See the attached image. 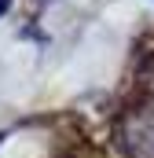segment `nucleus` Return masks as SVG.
Here are the masks:
<instances>
[{"instance_id": "1", "label": "nucleus", "mask_w": 154, "mask_h": 158, "mask_svg": "<svg viewBox=\"0 0 154 158\" xmlns=\"http://www.w3.org/2000/svg\"><path fill=\"white\" fill-rule=\"evenodd\" d=\"M121 147L128 158H154V107H140L125 114Z\"/></svg>"}, {"instance_id": "2", "label": "nucleus", "mask_w": 154, "mask_h": 158, "mask_svg": "<svg viewBox=\"0 0 154 158\" xmlns=\"http://www.w3.org/2000/svg\"><path fill=\"white\" fill-rule=\"evenodd\" d=\"M7 4H11V0H0V15H4V11H7Z\"/></svg>"}]
</instances>
